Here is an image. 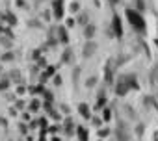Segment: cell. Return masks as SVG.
I'll return each instance as SVG.
<instances>
[{
	"label": "cell",
	"instance_id": "6da1fadb",
	"mask_svg": "<svg viewBox=\"0 0 158 141\" xmlns=\"http://www.w3.org/2000/svg\"><path fill=\"white\" fill-rule=\"evenodd\" d=\"M132 89H139V82H138L136 75L130 73V75H123L117 78V82H115V95L117 97H125Z\"/></svg>",
	"mask_w": 158,
	"mask_h": 141
},
{
	"label": "cell",
	"instance_id": "7a4b0ae2",
	"mask_svg": "<svg viewBox=\"0 0 158 141\" xmlns=\"http://www.w3.org/2000/svg\"><path fill=\"white\" fill-rule=\"evenodd\" d=\"M127 19H128L130 26H132L136 32H139V34H145V32H147L145 19H143V15H139L138 11H134V10H127Z\"/></svg>",
	"mask_w": 158,
	"mask_h": 141
},
{
	"label": "cell",
	"instance_id": "3957f363",
	"mask_svg": "<svg viewBox=\"0 0 158 141\" xmlns=\"http://www.w3.org/2000/svg\"><path fill=\"white\" fill-rule=\"evenodd\" d=\"M115 139H117V141H130V132H128V128L125 126V123H123V121H119V123H117Z\"/></svg>",
	"mask_w": 158,
	"mask_h": 141
},
{
	"label": "cell",
	"instance_id": "277c9868",
	"mask_svg": "<svg viewBox=\"0 0 158 141\" xmlns=\"http://www.w3.org/2000/svg\"><path fill=\"white\" fill-rule=\"evenodd\" d=\"M112 30H114L115 37H121L123 35V22H121V19H119L117 13H114V17H112Z\"/></svg>",
	"mask_w": 158,
	"mask_h": 141
},
{
	"label": "cell",
	"instance_id": "5b68a950",
	"mask_svg": "<svg viewBox=\"0 0 158 141\" xmlns=\"http://www.w3.org/2000/svg\"><path fill=\"white\" fill-rule=\"evenodd\" d=\"M95 50H97V43L86 41V43H84V48H82V56H84V58H91V56L95 54Z\"/></svg>",
	"mask_w": 158,
	"mask_h": 141
},
{
	"label": "cell",
	"instance_id": "8992f818",
	"mask_svg": "<svg viewBox=\"0 0 158 141\" xmlns=\"http://www.w3.org/2000/svg\"><path fill=\"white\" fill-rule=\"evenodd\" d=\"M52 13H54V19H61L63 17V0H54L52 2Z\"/></svg>",
	"mask_w": 158,
	"mask_h": 141
},
{
	"label": "cell",
	"instance_id": "52a82bcc",
	"mask_svg": "<svg viewBox=\"0 0 158 141\" xmlns=\"http://www.w3.org/2000/svg\"><path fill=\"white\" fill-rule=\"evenodd\" d=\"M104 80H106V84H108V86H112V84H114V70H112V61H106V65H104Z\"/></svg>",
	"mask_w": 158,
	"mask_h": 141
},
{
	"label": "cell",
	"instance_id": "ba28073f",
	"mask_svg": "<svg viewBox=\"0 0 158 141\" xmlns=\"http://www.w3.org/2000/svg\"><path fill=\"white\" fill-rule=\"evenodd\" d=\"M58 37H60V43H63V45L69 43V35H67V28L65 26H60L58 28Z\"/></svg>",
	"mask_w": 158,
	"mask_h": 141
},
{
	"label": "cell",
	"instance_id": "9c48e42d",
	"mask_svg": "<svg viewBox=\"0 0 158 141\" xmlns=\"http://www.w3.org/2000/svg\"><path fill=\"white\" fill-rule=\"evenodd\" d=\"M78 111H80V115L84 117V119H91V111H89V106L88 104H78Z\"/></svg>",
	"mask_w": 158,
	"mask_h": 141
},
{
	"label": "cell",
	"instance_id": "30bf717a",
	"mask_svg": "<svg viewBox=\"0 0 158 141\" xmlns=\"http://www.w3.org/2000/svg\"><path fill=\"white\" fill-rule=\"evenodd\" d=\"M71 61H73V50L65 48L63 54H61V63H71Z\"/></svg>",
	"mask_w": 158,
	"mask_h": 141
},
{
	"label": "cell",
	"instance_id": "8fae6325",
	"mask_svg": "<svg viewBox=\"0 0 158 141\" xmlns=\"http://www.w3.org/2000/svg\"><path fill=\"white\" fill-rule=\"evenodd\" d=\"M54 73H56V67H47V69H45V73L41 75V84H43L48 76H54Z\"/></svg>",
	"mask_w": 158,
	"mask_h": 141
},
{
	"label": "cell",
	"instance_id": "7c38bea8",
	"mask_svg": "<svg viewBox=\"0 0 158 141\" xmlns=\"http://www.w3.org/2000/svg\"><path fill=\"white\" fill-rule=\"evenodd\" d=\"M76 135H78V139H80V141H88V130L82 128V126L76 128Z\"/></svg>",
	"mask_w": 158,
	"mask_h": 141
},
{
	"label": "cell",
	"instance_id": "4fadbf2b",
	"mask_svg": "<svg viewBox=\"0 0 158 141\" xmlns=\"http://www.w3.org/2000/svg\"><path fill=\"white\" fill-rule=\"evenodd\" d=\"M84 35H86V39H91V37L95 35V26H93V24H86V28H84Z\"/></svg>",
	"mask_w": 158,
	"mask_h": 141
},
{
	"label": "cell",
	"instance_id": "5bb4252c",
	"mask_svg": "<svg viewBox=\"0 0 158 141\" xmlns=\"http://www.w3.org/2000/svg\"><path fill=\"white\" fill-rule=\"evenodd\" d=\"M104 104H106V97H104V93H101V95L97 97V104H95V108H97V110H102Z\"/></svg>",
	"mask_w": 158,
	"mask_h": 141
},
{
	"label": "cell",
	"instance_id": "9a60e30c",
	"mask_svg": "<svg viewBox=\"0 0 158 141\" xmlns=\"http://www.w3.org/2000/svg\"><path fill=\"white\" fill-rule=\"evenodd\" d=\"M73 128H74V124H73V121H71V119H67V121H65V130H63V132H65V134L69 135V134H73V132H74Z\"/></svg>",
	"mask_w": 158,
	"mask_h": 141
},
{
	"label": "cell",
	"instance_id": "2e32d148",
	"mask_svg": "<svg viewBox=\"0 0 158 141\" xmlns=\"http://www.w3.org/2000/svg\"><path fill=\"white\" fill-rule=\"evenodd\" d=\"M151 82H152V84H156V82H158V65H154V67H152V73H151Z\"/></svg>",
	"mask_w": 158,
	"mask_h": 141
},
{
	"label": "cell",
	"instance_id": "e0dca14e",
	"mask_svg": "<svg viewBox=\"0 0 158 141\" xmlns=\"http://www.w3.org/2000/svg\"><path fill=\"white\" fill-rule=\"evenodd\" d=\"M6 21H8V22H10L11 26H15V24H17V17H15V15H13L11 11H10V13L6 15Z\"/></svg>",
	"mask_w": 158,
	"mask_h": 141
},
{
	"label": "cell",
	"instance_id": "ac0fdd59",
	"mask_svg": "<svg viewBox=\"0 0 158 141\" xmlns=\"http://www.w3.org/2000/svg\"><path fill=\"white\" fill-rule=\"evenodd\" d=\"M97 82H99V78H97V76H91V78L86 80V87H95Z\"/></svg>",
	"mask_w": 158,
	"mask_h": 141
},
{
	"label": "cell",
	"instance_id": "d6986e66",
	"mask_svg": "<svg viewBox=\"0 0 158 141\" xmlns=\"http://www.w3.org/2000/svg\"><path fill=\"white\" fill-rule=\"evenodd\" d=\"M43 99H45V102H54V95L50 91H45L43 93Z\"/></svg>",
	"mask_w": 158,
	"mask_h": 141
},
{
	"label": "cell",
	"instance_id": "ffe728a7",
	"mask_svg": "<svg viewBox=\"0 0 158 141\" xmlns=\"http://www.w3.org/2000/svg\"><path fill=\"white\" fill-rule=\"evenodd\" d=\"M15 56H13V52H4L2 54V61H11Z\"/></svg>",
	"mask_w": 158,
	"mask_h": 141
},
{
	"label": "cell",
	"instance_id": "44dd1931",
	"mask_svg": "<svg viewBox=\"0 0 158 141\" xmlns=\"http://www.w3.org/2000/svg\"><path fill=\"white\" fill-rule=\"evenodd\" d=\"M112 119V111L106 108V110H102V121H110Z\"/></svg>",
	"mask_w": 158,
	"mask_h": 141
},
{
	"label": "cell",
	"instance_id": "7402d4cb",
	"mask_svg": "<svg viewBox=\"0 0 158 141\" xmlns=\"http://www.w3.org/2000/svg\"><path fill=\"white\" fill-rule=\"evenodd\" d=\"M78 24H88V13H80V17H78Z\"/></svg>",
	"mask_w": 158,
	"mask_h": 141
},
{
	"label": "cell",
	"instance_id": "603a6c76",
	"mask_svg": "<svg viewBox=\"0 0 158 141\" xmlns=\"http://www.w3.org/2000/svg\"><path fill=\"white\" fill-rule=\"evenodd\" d=\"M10 87V80L6 78V80H0V91H4V89H8Z\"/></svg>",
	"mask_w": 158,
	"mask_h": 141
},
{
	"label": "cell",
	"instance_id": "cb8c5ba5",
	"mask_svg": "<svg viewBox=\"0 0 158 141\" xmlns=\"http://www.w3.org/2000/svg\"><path fill=\"white\" fill-rule=\"evenodd\" d=\"M30 110H32V111H37V110H39V100H32V102H30Z\"/></svg>",
	"mask_w": 158,
	"mask_h": 141
},
{
	"label": "cell",
	"instance_id": "d4e9b609",
	"mask_svg": "<svg viewBox=\"0 0 158 141\" xmlns=\"http://www.w3.org/2000/svg\"><path fill=\"white\" fill-rule=\"evenodd\" d=\"M34 91H35V93H39V95H43V93H45V91H47V89H45V87H43V84H39V86H37V87H34Z\"/></svg>",
	"mask_w": 158,
	"mask_h": 141
},
{
	"label": "cell",
	"instance_id": "484cf974",
	"mask_svg": "<svg viewBox=\"0 0 158 141\" xmlns=\"http://www.w3.org/2000/svg\"><path fill=\"white\" fill-rule=\"evenodd\" d=\"M48 115H50V117H52V119H60V117H61V115H60V113H58V111H56V110H52V111H50V113H48Z\"/></svg>",
	"mask_w": 158,
	"mask_h": 141
},
{
	"label": "cell",
	"instance_id": "4316f807",
	"mask_svg": "<svg viewBox=\"0 0 158 141\" xmlns=\"http://www.w3.org/2000/svg\"><path fill=\"white\" fill-rule=\"evenodd\" d=\"M54 84H56V86H61V78H60L58 75H54Z\"/></svg>",
	"mask_w": 158,
	"mask_h": 141
},
{
	"label": "cell",
	"instance_id": "83f0119b",
	"mask_svg": "<svg viewBox=\"0 0 158 141\" xmlns=\"http://www.w3.org/2000/svg\"><path fill=\"white\" fill-rule=\"evenodd\" d=\"M99 134H101V135H102V137H104V135H108V134H110V130H108V128H102V130H101V132H99Z\"/></svg>",
	"mask_w": 158,
	"mask_h": 141
},
{
	"label": "cell",
	"instance_id": "f1b7e54d",
	"mask_svg": "<svg viewBox=\"0 0 158 141\" xmlns=\"http://www.w3.org/2000/svg\"><path fill=\"white\" fill-rule=\"evenodd\" d=\"M17 6L19 8H26V2H24V0H17Z\"/></svg>",
	"mask_w": 158,
	"mask_h": 141
},
{
	"label": "cell",
	"instance_id": "f546056e",
	"mask_svg": "<svg viewBox=\"0 0 158 141\" xmlns=\"http://www.w3.org/2000/svg\"><path fill=\"white\" fill-rule=\"evenodd\" d=\"M15 108H17V110H23V108H24V104H23V100H19V102L15 104Z\"/></svg>",
	"mask_w": 158,
	"mask_h": 141
},
{
	"label": "cell",
	"instance_id": "4dcf8cb0",
	"mask_svg": "<svg viewBox=\"0 0 158 141\" xmlns=\"http://www.w3.org/2000/svg\"><path fill=\"white\" fill-rule=\"evenodd\" d=\"M24 91H26V87H23V86H21V87H17V93H19V95H23Z\"/></svg>",
	"mask_w": 158,
	"mask_h": 141
},
{
	"label": "cell",
	"instance_id": "1f68e13d",
	"mask_svg": "<svg viewBox=\"0 0 158 141\" xmlns=\"http://www.w3.org/2000/svg\"><path fill=\"white\" fill-rule=\"evenodd\" d=\"M101 123H102V119H99V117H95V119H93V124H97V126H99Z\"/></svg>",
	"mask_w": 158,
	"mask_h": 141
},
{
	"label": "cell",
	"instance_id": "d6a6232c",
	"mask_svg": "<svg viewBox=\"0 0 158 141\" xmlns=\"http://www.w3.org/2000/svg\"><path fill=\"white\" fill-rule=\"evenodd\" d=\"M143 130H145V126H143V124H139V126H138V134L141 135V134H143Z\"/></svg>",
	"mask_w": 158,
	"mask_h": 141
},
{
	"label": "cell",
	"instance_id": "836d02e7",
	"mask_svg": "<svg viewBox=\"0 0 158 141\" xmlns=\"http://www.w3.org/2000/svg\"><path fill=\"white\" fill-rule=\"evenodd\" d=\"M71 10H73V11H76V10H78V4H76V2H73V4H71Z\"/></svg>",
	"mask_w": 158,
	"mask_h": 141
},
{
	"label": "cell",
	"instance_id": "e575fe53",
	"mask_svg": "<svg viewBox=\"0 0 158 141\" xmlns=\"http://www.w3.org/2000/svg\"><path fill=\"white\" fill-rule=\"evenodd\" d=\"M108 2H110V6H117V4H119V0H108Z\"/></svg>",
	"mask_w": 158,
	"mask_h": 141
},
{
	"label": "cell",
	"instance_id": "d590c367",
	"mask_svg": "<svg viewBox=\"0 0 158 141\" xmlns=\"http://www.w3.org/2000/svg\"><path fill=\"white\" fill-rule=\"evenodd\" d=\"M138 8H145V2H143V0H138Z\"/></svg>",
	"mask_w": 158,
	"mask_h": 141
},
{
	"label": "cell",
	"instance_id": "8d00e7d4",
	"mask_svg": "<svg viewBox=\"0 0 158 141\" xmlns=\"http://www.w3.org/2000/svg\"><path fill=\"white\" fill-rule=\"evenodd\" d=\"M56 130H58V128H56V126H50V128H48V130H47V132H52V134H56Z\"/></svg>",
	"mask_w": 158,
	"mask_h": 141
},
{
	"label": "cell",
	"instance_id": "74e56055",
	"mask_svg": "<svg viewBox=\"0 0 158 141\" xmlns=\"http://www.w3.org/2000/svg\"><path fill=\"white\" fill-rule=\"evenodd\" d=\"M154 141H158V132H156V134H154Z\"/></svg>",
	"mask_w": 158,
	"mask_h": 141
},
{
	"label": "cell",
	"instance_id": "f35d334b",
	"mask_svg": "<svg viewBox=\"0 0 158 141\" xmlns=\"http://www.w3.org/2000/svg\"><path fill=\"white\" fill-rule=\"evenodd\" d=\"M2 32H4V28H2V26H0V34H2Z\"/></svg>",
	"mask_w": 158,
	"mask_h": 141
},
{
	"label": "cell",
	"instance_id": "ab89813d",
	"mask_svg": "<svg viewBox=\"0 0 158 141\" xmlns=\"http://www.w3.org/2000/svg\"><path fill=\"white\" fill-rule=\"evenodd\" d=\"M52 141H60V139H58V137H54V139H52Z\"/></svg>",
	"mask_w": 158,
	"mask_h": 141
},
{
	"label": "cell",
	"instance_id": "60d3db41",
	"mask_svg": "<svg viewBox=\"0 0 158 141\" xmlns=\"http://www.w3.org/2000/svg\"><path fill=\"white\" fill-rule=\"evenodd\" d=\"M156 46H158V39H156Z\"/></svg>",
	"mask_w": 158,
	"mask_h": 141
},
{
	"label": "cell",
	"instance_id": "b9f144b4",
	"mask_svg": "<svg viewBox=\"0 0 158 141\" xmlns=\"http://www.w3.org/2000/svg\"><path fill=\"white\" fill-rule=\"evenodd\" d=\"M95 2H97V4H99V0H95Z\"/></svg>",
	"mask_w": 158,
	"mask_h": 141
}]
</instances>
